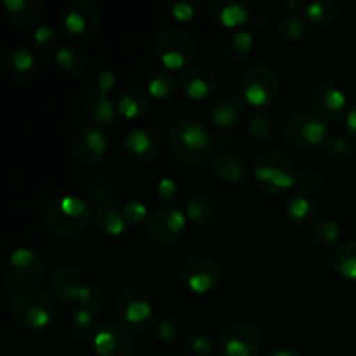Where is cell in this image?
<instances>
[{
  "mask_svg": "<svg viewBox=\"0 0 356 356\" xmlns=\"http://www.w3.org/2000/svg\"><path fill=\"white\" fill-rule=\"evenodd\" d=\"M2 284H3V289H6V292L9 296H14V298H16L17 294H19L21 291H23V285L19 284V282L16 280V278L13 277V275L9 273V271H7L6 275H3V280H2Z\"/></svg>",
  "mask_w": 356,
  "mask_h": 356,
  "instance_id": "cell-50",
  "label": "cell"
},
{
  "mask_svg": "<svg viewBox=\"0 0 356 356\" xmlns=\"http://www.w3.org/2000/svg\"><path fill=\"white\" fill-rule=\"evenodd\" d=\"M332 270L344 280L356 282V240L343 243L334 252Z\"/></svg>",
  "mask_w": 356,
  "mask_h": 356,
  "instance_id": "cell-33",
  "label": "cell"
},
{
  "mask_svg": "<svg viewBox=\"0 0 356 356\" xmlns=\"http://www.w3.org/2000/svg\"><path fill=\"white\" fill-rule=\"evenodd\" d=\"M44 271V261L40 254L31 247H16L9 256V273L21 285L30 287L31 284L40 280Z\"/></svg>",
  "mask_w": 356,
  "mask_h": 356,
  "instance_id": "cell-16",
  "label": "cell"
},
{
  "mask_svg": "<svg viewBox=\"0 0 356 356\" xmlns=\"http://www.w3.org/2000/svg\"><path fill=\"white\" fill-rule=\"evenodd\" d=\"M214 169L218 176L228 184H240L249 174V165L238 152L221 149L214 156Z\"/></svg>",
  "mask_w": 356,
  "mask_h": 356,
  "instance_id": "cell-24",
  "label": "cell"
},
{
  "mask_svg": "<svg viewBox=\"0 0 356 356\" xmlns=\"http://www.w3.org/2000/svg\"><path fill=\"white\" fill-rule=\"evenodd\" d=\"M316 216V204L309 195L292 193L287 200V218L292 225L306 226Z\"/></svg>",
  "mask_w": 356,
  "mask_h": 356,
  "instance_id": "cell-31",
  "label": "cell"
},
{
  "mask_svg": "<svg viewBox=\"0 0 356 356\" xmlns=\"http://www.w3.org/2000/svg\"><path fill=\"white\" fill-rule=\"evenodd\" d=\"M209 14L222 26L238 28V30L252 19L249 3L243 0H211Z\"/></svg>",
  "mask_w": 356,
  "mask_h": 356,
  "instance_id": "cell-20",
  "label": "cell"
},
{
  "mask_svg": "<svg viewBox=\"0 0 356 356\" xmlns=\"http://www.w3.org/2000/svg\"><path fill=\"white\" fill-rule=\"evenodd\" d=\"M87 195L90 200L99 202L101 205H117L118 204V190L115 188L113 181L104 179V177H94L87 184Z\"/></svg>",
  "mask_w": 356,
  "mask_h": 356,
  "instance_id": "cell-38",
  "label": "cell"
},
{
  "mask_svg": "<svg viewBox=\"0 0 356 356\" xmlns=\"http://www.w3.org/2000/svg\"><path fill=\"white\" fill-rule=\"evenodd\" d=\"M296 184L301 193L315 195L323 188V176L315 169H302L296 177Z\"/></svg>",
  "mask_w": 356,
  "mask_h": 356,
  "instance_id": "cell-45",
  "label": "cell"
},
{
  "mask_svg": "<svg viewBox=\"0 0 356 356\" xmlns=\"http://www.w3.org/2000/svg\"><path fill=\"white\" fill-rule=\"evenodd\" d=\"M117 110L127 120H141L149 111V97L139 87H127L117 97Z\"/></svg>",
  "mask_w": 356,
  "mask_h": 356,
  "instance_id": "cell-26",
  "label": "cell"
},
{
  "mask_svg": "<svg viewBox=\"0 0 356 356\" xmlns=\"http://www.w3.org/2000/svg\"><path fill=\"white\" fill-rule=\"evenodd\" d=\"M99 318L96 312L86 308H76L72 316V334L79 341H92L99 330Z\"/></svg>",
  "mask_w": 356,
  "mask_h": 356,
  "instance_id": "cell-34",
  "label": "cell"
},
{
  "mask_svg": "<svg viewBox=\"0 0 356 356\" xmlns=\"http://www.w3.org/2000/svg\"><path fill=\"white\" fill-rule=\"evenodd\" d=\"M156 59L165 70L184 68L195 56L197 45L193 37L183 28H165L155 40Z\"/></svg>",
  "mask_w": 356,
  "mask_h": 356,
  "instance_id": "cell-6",
  "label": "cell"
},
{
  "mask_svg": "<svg viewBox=\"0 0 356 356\" xmlns=\"http://www.w3.org/2000/svg\"><path fill=\"white\" fill-rule=\"evenodd\" d=\"M200 0H174V2L167 3V13L179 23H190L200 14Z\"/></svg>",
  "mask_w": 356,
  "mask_h": 356,
  "instance_id": "cell-41",
  "label": "cell"
},
{
  "mask_svg": "<svg viewBox=\"0 0 356 356\" xmlns=\"http://www.w3.org/2000/svg\"><path fill=\"white\" fill-rule=\"evenodd\" d=\"M323 148L327 149V153L336 156V159H344V156H348L351 153V143L343 134L330 132L325 141H323Z\"/></svg>",
  "mask_w": 356,
  "mask_h": 356,
  "instance_id": "cell-48",
  "label": "cell"
},
{
  "mask_svg": "<svg viewBox=\"0 0 356 356\" xmlns=\"http://www.w3.org/2000/svg\"><path fill=\"white\" fill-rule=\"evenodd\" d=\"M122 214H124L125 221H127V225H141V222H148L149 219V211L148 207H146L145 202L141 200H129L125 202L124 209H122Z\"/></svg>",
  "mask_w": 356,
  "mask_h": 356,
  "instance_id": "cell-47",
  "label": "cell"
},
{
  "mask_svg": "<svg viewBox=\"0 0 356 356\" xmlns=\"http://www.w3.org/2000/svg\"><path fill=\"white\" fill-rule=\"evenodd\" d=\"M184 214L195 225L207 226L216 221L219 207L214 198L207 197V195H191L184 204Z\"/></svg>",
  "mask_w": 356,
  "mask_h": 356,
  "instance_id": "cell-30",
  "label": "cell"
},
{
  "mask_svg": "<svg viewBox=\"0 0 356 356\" xmlns=\"http://www.w3.org/2000/svg\"><path fill=\"white\" fill-rule=\"evenodd\" d=\"M222 56L229 63H242L249 59L254 51V35L250 30L240 28L232 31L222 42Z\"/></svg>",
  "mask_w": 356,
  "mask_h": 356,
  "instance_id": "cell-29",
  "label": "cell"
},
{
  "mask_svg": "<svg viewBox=\"0 0 356 356\" xmlns=\"http://www.w3.org/2000/svg\"><path fill=\"white\" fill-rule=\"evenodd\" d=\"M33 44L42 52H51L54 49L58 51V47L61 45L58 30L52 24H40L33 31Z\"/></svg>",
  "mask_w": 356,
  "mask_h": 356,
  "instance_id": "cell-43",
  "label": "cell"
},
{
  "mask_svg": "<svg viewBox=\"0 0 356 356\" xmlns=\"http://www.w3.org/2000/svg\"><path fill=\"white\" fill-rule=\"evenodd\" d=\"M277 30L280 37L285 38V40L301 42L309 35V23L301 14L285 13L278 19Z\"/></svg>",
  "mask_w": 356,
  "mask_h": 356,
  "instance_id": "cell-35",
  "label": "cell"
},
{
  "mask_svg": "<svg viewBox=\"0 0 356 356\" xmlns=\"http://www.w3.org/2000/svg\"><path fill=\"white\" fill-rule=\"evenodd\" d=\"M176 79L169 70H156L148 80V94L159 101L170 99L176 92Z\"/></svg>",
  "mask_w": 356,
  "mask_h": 356,
  "instance_id": "cell-37",
  "label": "cell"
},
{
  "mask_svg": "<svg viewBox=\"0 0 356 356\" xmlns=\"http://www.w3.org/2000/svg\"><path fill=\"white\" fill-rule=\"evenodd\" d=\"M242 115V101L236 94L222 92L211 103V120L221 131H229Z\"/></svg>",
  "mask_w": 356,
  "mask_h": 356,
  "instance_id": "cell-22",
  "label": "cell"
},
{
  "mask_svg": "<svg viewBox=\"0 0 356 356\" xmlns=\"http://www.w3.org/2000/svg\"><path fill=\"white\" fill-rule=\"evenodd\" d=\"M177 184L172 177L169 176H162L153 186V193H155V198L160 202H170L176 198L177 195Z\"/></svg>",
  "mask_w": 356,
  "mask_h": 356,
  "instance_id": "cell-49",
  "label": "cell"
},
{
  "mask_svg": "<svg viewBox=\"0 0 356 356\" xmlns=\"http://www.w3.org/2000/svg\"><path fill=\"white\" fill-rule=\"evenodd\" d=\"M186 219V214L177 207L156 209L148 219V235L160 245H172L183 238Z\"/></svg>",
  "mask_w": 356,
  "mask_h": 356,
  "instance_id": "cell-11",
  "label": "cell"
},
{
  "mask_svg": "<svg viewBox=\"0 0 356 356\" xmlns=\"http://www.w3.org/2000/svg\"><path fill=\"white\" fill-rule=\"evenodd\" d=\"M254 181L270 195L287 193L296 184L294 162L280 148H268L259 153L254 163Z\"/></svg>",
  "mask_w": 356,
  "mask_h": 356,
  "instance_id": "cell-3",
  "label": "cell"
},
{
  "mask_svg": "<svg viewBox=\"0 0 356 356\" xmlns=\"http://www.w3.org/2000/svg\"><path fill=\"white\" fill-rule=\"evenodd\" d=\"M13 315L17 325L28 332L44 330L56 315L54 298L40 287H24L14 298Z\"/></svg>",
  "mask_w": 356,
  "mask_h": 356,
  "instance_id": "cell-4",
  "label": "cell"
},
{
  "mask_svg": "<svg viewBox=\"0 0 356 356\" xmlns=\"http://www.w3.org/2000/svg\"><path fill=\"white\" fill-rule=\"evenodd\" d=\"M82 111L87 118L90 120V124L101 125V127H106V125H113L117 120V103L110 97V94H90L87 92L83 97L82 103Z\"/></svg>",
  "mask_w": 356,
  "mask_h": 356,
  "instance_id": "cell-21",
  "label": "cell"
},
{
  "mask_svg": "<svg viewBox=\"0 0 356 356\" xmlns=\"http://www.w3.org/2000/svg\"><path fill=\"white\" fill-rule=\"evenodd\" d=\"M329 127L318 113L298 111L284 125V138L291 146L298 149H308L323 145L329 136Z\"/></svg>",
  "mask_w": 356,
  "mask_h": 356,
  "instance_id": "cell-7",
  "label": "cell"
},
{
  "mask_svg": "<svg viewBox=\"0 0 356 356\" xmlns=\"http://www.w3.org/2000/svg\"><path fill=\"white\" fill-rule=\"evenodd\" d=\"M38 68H40V61L33 54V51H30L28 47L17 45V47H14L9 52V58H7V72L17 82H28V80H31L38 73Z\"/></svg>",
  "mask_w": 356,
  "mask_h": 356,
  "instance_id": "cell-25",
  "label": "cell"
},
{
  "mask_svg": "<svg viewBox=\"0 0 356 356\" xmlns=\"http://www.w3.org/2000/svg\"><path fill=\"white\" fill-rule=\"evenodd\" d=\"M250 24H252L254 28H257V30H261V28L266 26V19H263V17H259V16H252Z\"/></svg>",
  "mask_w": 356,
  "mask_h": 356,
  "instance_id": "cell-55",
  "label": "cell"
},
{
  "mask_svg": "<svg viewBox=\"0 0 356 356\" xmlns=\"http://www.w3.org/2000/svg\"><path fill=\"white\" fill-rule=\"evenodd\" d=\"M270 356H301L299 351H296L294 348H289V346H282L278 350H275L273 353H270Z\"/></svg>",
  "mask_w": 356,
  "mask_h": 356,
  "instance_id": "cell-54",
  "label": "cell"
},
{
  "mask_svg": "<svg viewBox=\"0 0 356 356\" xmlns=\"http://www.w3.org/2000/svg\"><path fill=\"white\" fill-rule=\"evenodd\" d=\"M61 26L73 40H86L99 28V9L90 0H75L63 13Z\"/></svg>",
  "mask_w": 356,
  "mask_h": 356,
  "instance_id": "cell-8",
  "label": "cell"
},
{
  "mask_svg": "<svg viewBox=\"0 0 356 356\" xmlns=\"http://www.w3.org/2000/svg\"><path fill=\"white\" fill-rule=\"evenodd\" d=\"M2 10L6 19L16 28H26L33 24L44 13L42 0H3Z\"/></svg>",
  "mask_w": 356,
  "mask_h": 356,
  "instance_id": "cell-23",
  "label": "cell"
},
{
  "mask_svg": "<svg viewBox=\"0 0 356 356\" xmlns=\"http://www.w3.org/2000/svg\"><path fill=\"white\" fill-rule=\"evenodd\" d=\"M339 3L334 0H312L306 3L305 19L316 26H329L339 17Z\"/></svg>",
  "mask_w": 356,
  "mask_h": 356,
  "instance_id": "cell-32",
  "label": "cell"
},
{
  "mask_svg": "<svg viewBox=\"0 0 356 356\" xmlns=\"http://www.w3.org/2000/svg\"><path fill=\"white\" fill-rule=\"evenodd\" d=\"M97 356H132L134 346L129 334L113 323H103L92 339Z\"/></svg>",
  "mask_w": 356,
  "mask_h": 356,
  "instance_id": "cell-19",
  "label": "cell"
},
{
  "mask_svg": "<svg viewBox=\"0 0 356 356\" xmlns=\"http://www.w3.org/2000/svg\"><path fill=\"white\" fill-rule=\"evenodd\" d=\"M242 97L256 110L273 103L280 94V76L270 65H252L240 80Z\"/></svg>",
  "mask_w": 356,
  "mask_h": 356,
  "instance_id": "cell-5",
  "label": "cell"
},
{
  "mask_svg": "<svg viewBox=\"0 0 356 356\" xmlns=\"http://www.w3.org/2000/svg\"><path fill=\"white\" fill-rule=\"evenodd\" d=\"M179 86L190 99H207L218 89V76L205 66H188L181 72Z\"/></svg>",
  "mask_w": 356,
  "mask_h": 356,
  "instance_id": "cell-18",
  "label": "cell"
},
{
  "mask_svg": "<svg viewBox=\"0 0 356 356\" xmlns=\"http://www.w3.org/2000/svg\"><path fill=\"white\" fill-rule=\"evenodd\" d=\"M153 329H155V336L162 343H172L174 339H177L181 332L179 323L172 316H160V318H156L155 323H153Z\"/></svg>",
  "mask_w": 356,
  "mask_h": 356,
  "instance_id": "cell-46",
  "label": "cell"
},
{
  "mask_svg": "<svg viewBox=\"0 0 356 356\" xmlns=\"http://www.w3.org/2000/svg\"><path fill=\"white\" fill-rule=\"evenodd\" d=\"M313 104H315V110L320 117L334 120L346 111L348 96L337 82L323 80L316 86L315 94H313Z\"/></svg>",
  "mask_w": 356,
  "mask_h": 356,
  "instance_id": "cell-17",
  "label": "cell"
},
{
  "mask_svg": "<svg viewBox=\"0 0 356 356\" xmlns=\"http://www.w3.org/2000/svg\"><path fill=\"white\" fill-rule=\"evenodd\" d=\"M110 148L108 134L101 125L86 124L73 136V153L86 165H96Z\"/></svg>",
  "mask_w": 356,
  "mask_h": 356,
  "instance_id": "cell-12",
  "label": "cell"
},
{
  "mask_svg": "<svg viewBox=\"0 0 356 356\" xmlns=\"http://www.w3.org/2000/svg\"><path fill=\"white\" fill-rule=\"evenodd\" d=\"M183 351L186 356H211L214 353V343L205 332L188 334L183 343Z\"/></svg>",
  "mask_w": 356,
  "mask_h": 356,
  "instance_id": "cell-40",
  "label": "cell"
},
{
  "mask_svg": "<svg viewBox=\"0 0 356 356\" xmlns=\"http://www.w3.org/2000/svg\"><path fill=\"white\" fill-rule=\"evenodd\" d=\"M344 127H346L348 136L356 141V103L350 110L346 111V118H344Z\"/></svg>",
  "mask_w": 356,
  "mask_h": 356,
  "instance_id": "cell-52",
  "label": "cell"
},
{
  "mask_svg": "<svg viewBox=\"0 0 356 356\" xmlns=\"http://www.w3.org/2000/svg\"><path fill=\"white\" fill-rule=\"evenodd\" d=\"M104 301H106V294H104L103 287L97 284H83L82 291H80L79 299H76V308H86L97 312L103 308Z\"/></svg>",
  "mask_w": 356,
  "mask_h": 356,
  "instance_id": "cell-42",
  "label": "cell"
},
{
  "mask_svg": "<svg viewBox=\"0 0 356 356\" xmlns=\"http://www.w3.org/2000/svg\"><path fill=\"white\" fill-rule=\"evenodd\" d=\"M169 143L176 159L186 165H202L211 159L216 141L207 125L195 118H181L170 127Z\"/></svg>",
  "mask_w": 356,
  "mask_h": 356,
  "instance_id": "cell-1",
  "label": "cell"
},
{
  "mask_svg": "<svg viewBox=\"0 0 356 356\" xmlns=\"http://www.w3.org/2000/svg\"><path fill=\"white\" fill-rule=\"evenodd\" d=\"M181 280L195 294H207L221 284L222 270L211 257H193L184 264Z\"/></svg>",
  "mask_w": 356,
  "mask_h": 356,
  "instance_id": "cell-13",
  "label": "cell"
},
{
  "mask_svg": "<svg viewBox=\"0 0 356 356\" xmlns=\"http://www.w3.org/2000/svg\"><path fill=\"white\" fill-rule=\"evenodd\" d=\"M245 131L254 141H266L275 131L273 117L264 110H254L247 118Z\"/></svg>",
  "mask_w": 356,
  "mask_h": 356,
  "instance_id": "cell-36",
  "label": "cell"
},
{
  "mask_svg": "<svg viewBox=\"0 0 356 356\" xmlns=\"http://www.w3.org/2000/svg\"><path fill=\"white\" fill-rule=\"evenodd\" d=\"M124 148L136 162L149 163L159 159L163 152V141L155 129L148 125H134L124 138Z\"/></svg>",
  "mask_w": 356,
  "mask_h": 356,
  "instance_id": "cell-14",
  "label": "cell"
},
{
  "mask_svg": "<svg viewBox=\"0 0 356 356\" xmlns=\"http://www.w3.org/2000/svg\"><path fill=\"white\" fill-rule=\"evenodd\" d=\"M277 6L280 7V9H284L285 13H294V14H299V10L305 13L306 9V2H302V0H278Z\"/></svg>",
  "mask_w": 356,
  "mask_h": 356,
  "instance_id": "cell-51",
  "label": "cell"
},
{
  "mask_svg": "<svg viewBox=\"0 0 356 356\" xmlns=\"http://www.w3.org/2000/svg\"><path fill=\"white\" fill-rule=\"evenodd\" d=\"M47 285L59 302L65 306H76L83 280L80 271L72 264H56L49 271Z\"/></svg>",
  "mask_w": 356,
  "mask_h": 356,
  "instance_id": "cell-15",
  "label": "cell"
},
{
  "mask_svg": "<svg viewBox=\"0 0 356 356\" xmlns=\"http://www.w3.org/2000/svg\"><path fill=\"white\" fill-rule=\"evenodd\" d=\"M263 346L259 330L247 322H235L219 336V351L222 356H256Z\"/></svg>",
  "mask_w": 356,
  "mask_h": 356,
  "instance_id": "cell-9",
  "label": "cell"
},
{
  "mask_svg": "<svg viewBox=\"0 0 356 356\" xmlns=\"http://www.w3.org/2000/svg\"><path fill=\"white\" fill-rule=\"evenodd\" d=\"M115 83H117V75H115L113 70L101 68V70H97V72H94L92 76H90L89 89H87V92L110 94V90L113 89Z\"/></svg>",
  "mask_w": 356,
  "mask_h": 356,
  "instance_id": "cell-44",
  "label": "cell"
},
{
  "mask_svg": "<svg viewBox=\"0 0 356 356\" xmlns=\"http://www.w3.org/2000/svg\"><path fill=\"white\" fill-rule=\"evenodd\" d=\"M117 316L125 329L145 330L153 320V306L145 292L131 289L118 298Z\"/></svg>",
  "mask_w": 356,
  "mask_h": 356,
  "instance_id": "cell-10",
  "label": "cell"
},
{
  "mask_svg": "<svg viewBox=\"0 0 356 356\" xmlns=\"http://www.w3.org/2000/svg\"><path fill=\"white\" fill-rule=\"evenodd\" d=\"M92 216V209L86 198L79 195H63L47 205L44 221L54 235L72 238L89 226Z\"/></svg>",
  "mask_w": 356,
  "mask_h": 356,
  "instance_id": "cell-2",
  "label": "cell"
},
{
  "mask_svg": "<svg viewBox=\"0 0 356 356\" xmlns=\"http://www.w3.org/2000/svg\"><path fill=\"white\" fill-rule=\"evenodd\" d=\"M94 226L97 232L106 238H117L122 236L127 229V221H125L122 211H118L117 205H99L94 211Z\"/></svg>",
  "mask_w": 356,
  "mask_h": 356,
  "instance_id": "cell-27",
  "label": "cell"
},
{
  "mask_svg": "<svg viewBox=\"0 0 356 356\" xmlns=\"http://www.w3.org/2000/svg\"><path fill=\"white\" fill-rule=\"evenodd\" d=\"M54 63L63 73L68 75H79L87 68L89 56L87 51L76 42H65L58 47L54 54Z\"/></svg>",
  "mask_w": 356,
  "mask_h": 356,
  "instance_id": "cell-28",
  "label": "cell"
},
{
  "mask_svg": "<svg viewBox=\"0 0 356 356\" xmlns=\"http://www.w3.org/2000/svg\"><path fill=\"white\" fill-rule=\"evenodd\" d=\"M214 141H216V145L221 146V148L225 149L226 146H229V145H232V143H233V134H232V131H221L218 136H216Z\"/></svg>",
  "mask_w": 356,
  "mask_h": 356,
  "instance_id": "cell-53",
  "label": "cell"
},
{
  "mask_svg": "<svg viewBox=\"0 0 356 356\" xmlns=\"http://www.w3.org/2000/svg\"><path fill=\"white\" fill-rule=\"evenodd\" d=\"M341 226L332 218H320L313 226V238L323 249H330L339 240Z\"/></svg>",
  "mask_w": 356,
  "mask_h": 356,
  "instance_id": "cell-39",
  "label": "cell"
}]
</instances>
